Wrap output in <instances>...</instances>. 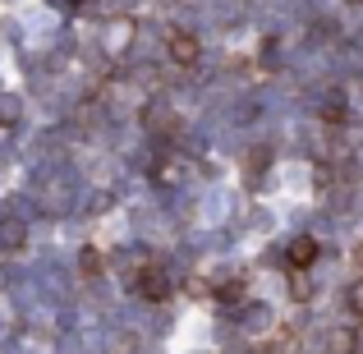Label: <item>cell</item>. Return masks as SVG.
Segmentation results:
<instances>
[{
  "label": "cell",
  "mask_w": 363,
  "mask_h": 354,
  "mask_svg": "<svg viewBox=\"0 0 363 354\" xmlns=\"http://www.w3.org/2000/svg\"><path fill=\"white\" fill-rule=\"evenodd\" d=\"M143 281H138V290L147 294V299H166V290H170V281H166V272L161 267H143Z\"/></svg>",
  "instance_id": "cell-1"
},
{
  "label": "cell",
  "mask_w": 363,
  "mask_h": 354,
  "mask_svg": "<svg viewBox=\"0 0 363 354\" xmlns=\"http://www.w3.org/2000/svg\"><path fill=\"white\" fill-rule=\"evenodd\" d=\"M170 60L175 65H194L198 60V37L194 33H175L170 37Z\"/></svg>",
  "instance_id": "cell-2"
},
{
  "label": "cell",
  "mask_w": 363,
  "mask_h": 354,
  "mask_svg": "<svg viewBox=\"0 0 363 354\" xmlns=\"http://www.w3.org/2000/svg\"><path fill=\"white\" fill-rule=\"evenodd\" d=\"M350 309H354V313H363V276L354 281V290H350Z\"/></svg>",
  "instance_id": "cell-5"
},
{
  "label": "cell",
  "mask_w": 363,
  "mask_h": 354,
  "mask_svg": "<svg viewBox=\"0 0 363 354\" xmlns=\"http://www.w3.org/2000/svg\"><path fill=\"white\" fill-rule=\"evenodd\" d=\"M313 258H318V244H313L308 235H303V239H294V244H290V262H294V267H308Z\"/></svg>",
  "instance_id": "cell-3"
},
{
  "label": "cell",
  "mask_w": 363,
  "mask_h": 354,
  "mask_svg": "<svg viewBox=\"0 0 363 354\" xmlns=\"http://www.w3.org/2000/svg\"><path fill=\"white\" fill-rule=\"evenodd\" d=\"M354 262H359V267H363V244H359V253H354Z\"/></svg>",
  "instance_id": "cell-6"
},
{
  "label": "cell",
  "mask_w": 363,
  "mask_h": 354,
  "mask_svg": "<svg viewBox=\"0 0 363 354\" xmlns=\"http://www.w3.org/2000/svg\"><path fill=\"white\" fill-rule=\"evenodd\" d=\"M350 5H359V0H350Z\"/></svg>",
  "instance_id": "cell-7"
},
{
  "label": "cell",
  "mask_w": 363,
  "mask_h": 354,
  "mask_svg": "<svg viewBox=\"0 0 363 354\" xmlns=\"http://www.w3.org/2000/svg\"><path fill=\"white\" fill-rule=\"evenodd\" d=\"M290 299H313V281H308L303 272L290 276Z\"/></svg>",
  "instance_id": "cell-4"
}]
</instances>
